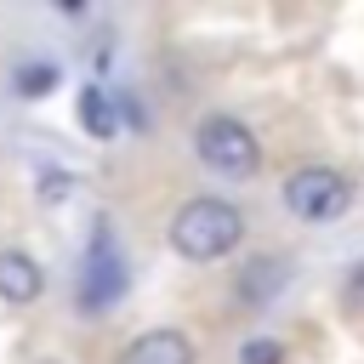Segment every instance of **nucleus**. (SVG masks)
I'll list each match as a JSON object with an SVG mask.
<instances>
[{"instance_id": "obj_3", "label": "nucleus", "mask_w": 364, "mask_h": 364, "mask_svg": "<svg viewBox=\"0 0 364 364\" xmlns=\"http://www.w3.org/2000/svg\"><path fill=\"white\" fill-rule=\"evenodd\" d=\"M284 205L301 216V222H336L347 216L353 205V182L336 171V165H301L284 176Z\"/></svg>"}, {"instance_id": "obj_10", "label": "nucleus", "mask_w": 364, "mask_h": 364, "mask_svg": "<svg viewBox=\"0 0 364 364\" xmlns=\"http://www.w3.org/2000/svg\"><path fill=\"white\" fill-rule=\"evenodd\" d=\"M341 307H347L353 318H364V262L347 273V284H341Z\"/></svg>"}, {"instance_id": "obj_11", "label": "nucleus", "mask_w": 364, "mask_h": 364, "mask_svg": "<svg viewBox=\"0 0 364 364\" xmlns=\"http://www.w3.org/2000/svg\"><path fill=\"white\" fill-rule=\"evenodd\" d=\"M51 80H57V68H51V63H46V68H23V74H17L23 97H40V85H51Z\"/></svg>"}, {"instance_id": "obj_1", "label": "nucleus", "mask_w": 364, "mask_h": 364, "mask_svg": "<svg viewBox=\"0 0 364 364\" xmlns=\"http://www.w3.org/2000/svg\"><path fill=\"white\" fill-rule=\"evenodd\" d=\"M165 239H171V250H176L182 262H222L228 250H239L245 216H239V205L205 193V199H188V205L171 216Z\"/></svg>"}, {"instance_id": "obj_5", "label": "nucleus", "mask_w": 364, "mask_h": 364, "mask_svg": "<svg viewBox=\"0 0 364 364\" xmlns=\"http://www.w3.org/2000/svg\"><path fill=\"white\" fill-rule=\"evenodd\" d=\"M40 290H46V273H40V262H34L28 250H0V301H11V307H28Z\"/></svg>"}, {"instance_id": "obj_4", "label": "nucleus", "mask_w": 364, "mask_h": 364, "mask_svg": "<svg viewBox=\"0 0 364 364\" xmlns=\"http://www.w3.org/2000/svg\"><path fill=\"white\" fill-rule=\"evenodd\" d=\"M114 364H193V341L182 330L159 324V330H142L136 341H125Z\"/></svg>"}, {"instance_id": "obj_7", "label": "nucleus", "mask_w": 364, "mask_h": 364, "mask_svg": "<svg viewBox=\"0 0 364 364\" xmlns=\"http://www.w3.org/2000/svg\"><path fill=\"white\" fill-rule=\"evenodd\" d=\"M80 119H85V131H91V136H102V142H108V136H114V97H108L102 85H91V91L80 97Z\"/></svg>"}, {"instance_id": "obj_9", "label": "nucleus", "mask_w": 364, "mask_h": 364, "mask_svg": "<svg viewBox=\"0 0 364 364\" xmlns=\"http://www.w3.org/2000/svg\"><path fill=\"white\" fill-rule=\"evenodd\" d=\"M239 364H284V347L273 336H256V341L239 347Z\"/></svg>"}, {"instance_id": "obj_6", "label": "nucleus", "mask_w": 364, "mask_h": 364, "mask_svg": "<svg viewBox=\"0 0 364 364\" xmlns=\"http://www.w3.org/2000/svg\"><path fill=\"white\" fill-rule=\"evenodd\" d=\"M119 284H125V273H119L114 250H108V245L91 250V256H85V279H80V301H85V307H108V301L119 296Z\"/></svg>"}, {"instance_id": "obj_8", "label": "nucleus", "mask_w": 364, "mask_h": 364, "mask_svg": "<svg viewBox=\"0 0 364 364\" xmlns=\"http://www.w3.org/2000/svg\"><path fill=\"white\" fill-rule=\"evenodd\" d=\"M279 273H284L279 262H250V267H245V279H239V290H245L250 301H262V296H267V284L279 290Z\"/></svg>"}, {"instance_id": "obj_2", "label": "nucleus", "mask_w": 364, "mask_h": 364, "mask_svg": "<svg viewBox=\"0 0 364 364\" xmlns=\"http://www.w3.org/2000/svg\"><path fill=\"white\" fill-rule=\"evenodd\" d=\"M193 154H199L216 176H228V182H245V176L262 171V142H256L250 125L233 119V114H205V119L193 125Z\"/></svg>"}]
</instances>
